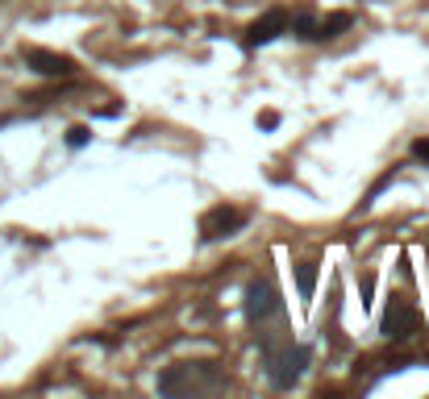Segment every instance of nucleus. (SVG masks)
<instances>
[{
  "mask_svg": "<svg viewBox=\"0 0 429 399\" xmlns=\"http://www.w3.org/2000/svg\"><path fill=\"white\" fill-rule=\"evenodd\" d=\"M413 158L429 163V137H417V141H413Z\"/></svg>",
  "mask_w": 429,
  "mask_h": 399,
  "instance_id": "nucleus-8",
  "label": "nucleus"
},
{
  "mask_svg": "<svg viewBox=\"0 0 429 399\" xmlns=\"http://www.w3.org/2000/svg\"><path fill=\"white\" fill-rule=\"evenodd\" d=\"M284 25H287V13H284V8H271L267 17H259V21L246 30V46H267L280 30H284Z\"/></svg>",
  "mask_w": 429,
  "mask_h": 399,
  "instance_id": "nucleus-3",
  "label": "nucleus"
},
{
  "mask_svg": "<svg viewBox=\"0 0 429 399\" xmlns=\"http://www.w3.org/2000/svg\"><path fill=\"white\" fill-rule=\"evenodd\" d=\"M67 141H71V146H84V141H88V129H71L67 133Z\"/></svg>",
  "mask_w": 429,
  "mask_h": 399,
  "instance_id": "nucleus-9",
  "label": "nucleus"
},
{
  "mask_svg": "<svg viewBox=\"0 0 429 399\" xmlns=\"http://www.w3.org/2000/svg\"><path fill=\"white\" fill-rule=\"evenodd\" d=\"M346 25H350V13H334L317 25V38H337V30H346Z\"/></svg>",
  "mask_w": 429,
  "mask_h": 399,
  "instance_id": "nucleus-6",
  "label": "nucleus"
},
{
  "mask_svg": "<svg viewBox=\"0 0 429 399\" xmlns=\"http://www.w3.org/2000/svg\"><path fill=\"white\" fill-rule=\"evenodd\" d=\"M242 224H246V213H242V208L217 204V208H209V213H204V221H200V237H204V241H217V237H234Z\"/></svg>",
  "mask_w": 429,
  "mask_h": 399,
  "instance_id": "nucleus-1",
  "label": "nucleus"
},
{
  "mask_svg": "<svg viewBox=\"0 0 429 399\" xmlns=\"http://www.w3.org/2000/svg\"><path fill=\"white\" fill-rule=\"evenodd\" d=\"M25 63L42 75H75V63L67 54H50V50H25Z\"/></svg>",
  "mask_w": 429,
  "mask_h": 399,
  "instance_id": "nucleus-4",
  "label": "nucleus"
},
{
  "mask_svg": "<svg viewBox=\"0 0 429 399\" xmlns=\"http://www.w3.org/2000/svg\"><path fill=\"white\" fill-rule=\"evenodd\" d=\"M313 266H300V296H313Z\"/></svg>",
  "mask_w": 429,
  "mask_h": 399,
  "instance_id": "nucleus-7",
  "label": "nucleus"
},
{
  "mask_svg": "<svg viewBox=\"0 0 429 399\" xmlns=\"http://www.w3.org/2000/svg\"><path fill=\"white\" fill-rule=\"evenodd\" d=\"M413 324H417V316H413V308H404V304H392L387 308V316H383V337H409L413 333Z\"/></svg>",
  "mask_w": 429,
  "mask_h": 399,
  "instance_id": "nucleus-5",
  "label": "nucleus"
},
{
  "mask_svg": "<svg viewBox=\"0 0 429 399\" xmlns=\"http://www.w3.org/2000/svg\"><path fill=\"white\" fill-rule=\"evenodd\" d=\"M246 312H250V320H267L271 312H280L275 287H271V283H250V291H246Z\"/></svg>",
  "mask_w": 429,
  "mask_h": 399,
  "instance_id": "nucleus-2",
  "label": "nucleus"
}]
</instances>
